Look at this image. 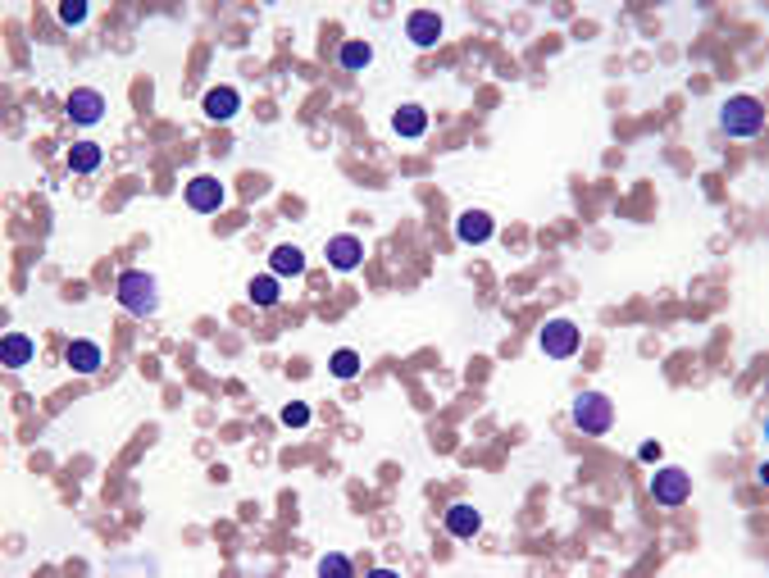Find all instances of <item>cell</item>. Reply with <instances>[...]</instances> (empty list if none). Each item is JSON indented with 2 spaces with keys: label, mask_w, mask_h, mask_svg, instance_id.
Wrapping results in <instances>:
<instances>
[{
  "label": "cell",
  "mask_w": 769,
  "mask_h": 578,
  "mask_svg": "<svg viewBox=\"0 0 769 578\" xmlns=\"http://www.w3.org/2000/svg\"><path fill=\"white\" fill-rule=\"evenodd\" d=\"M720 128L729 137H756L765 128V105L756 96H733L724 109H720Z\"/></svg>",
  "instance_id": "6da1fadb"
},
{
  "label": "cell",
  "mask_w": 769,
  "mask_h": 578,
  "mask_svg": "<svg viewBox=\"0 0 769 578\" xmlns=\"http://www.w3.org/2000/svg\"><path fill=\"white\" fill-rule=\"evenodd\" d=\"M119 301H123V310H132L137 319H146V315H155L160 310V292H155V278L151 274H123L119 278Z\"/></svg>",
  "instance_id": "7a4b0ae2"
},
{
  "label": "cell",
  "mask_w": 769,
  "mask_h": 578,
  "mask_svg": "<svg viewBox=\"0 0 769 578\" xmlns=\"http://www.w3.org/2000/svg\"><path fill=\"white\" fill-rule=\"evenodd\" d=\"M574 424H578L583 433H606V428L615 424V406H610L601 392H583V397L574 401Z\"/></svg>",
  "instance_id": "3957f363"
},
{
  "label": "cell",
  "mask_w": 769,
  "mask_h": 578,
  "mask_svg": "<svg viewBox=\"0 0 769 578\" xmlns=\"http://www.w3.org/2000/svg\"><path fill=\"white\" fill-rule=\"evenodd\" d=\"M578 346H583V333H578L569 319H551V324L542 328V351H546L551 360H569Z\"/></svg>",
  "instance_id": "277c9868"
},
{
  "label": "cell",
  "mask_w": 769,
  "mask_h": 578,
  "mask_svg": "<svg viewBox=\"0 0 769 578\" xmlns=\"http://www.w3.org/2000/svg\"><path fill=\"white\" fill-rule=\"evenodd\" d=\"M688 492H692L688 474H679V470H656L651 474V497L660 506H679V501H688Z\"/></svg>",
  "instance_id": "5b68a950"
},
{
  "label": "cell",
  "mask_w": 769,
  "mask_h": 578,
  "mask_svg": "<svg viewBox=\"0 0 769 578\" xmlns=\"http://www.w3.org/2000/svg\"><path fill=\"white\" fill-rule=\"evenodd\" d=\"M100 114H105V96H100V91H91V87H78V91L68 96V119H73L78 128H91V123H100Z\"/></svg>",
  "instance_id": "8992f818"
},
{
  "label": "cell",
  "mask_w": 769,
  "mask_h": 578,
  "mask_svg": "<svg viewBox=\"0 0 769 578\" xmlns=\"http://www.w3.org/2000/svg\"><path fill=\"white\" fill-rule=\"evenodd\" d=\"M187 205H192V210H201V214H214V210L223 205V182H219V178H210V173L192 178V182H187Z\"/></svg>",
  "instance_id": "52a82bcc"
},
{
  "label": "cell",
  "mask_w": 769,
  "mask_h": 578,
  "mask_svg": "<svg viewBox=\"0 0 769 578\" xmlns=\"http://www.w3.org/2000/svg\"><path fill=\"white\" fill-rule=\"evenodd\" d=\"M324 255H328V264H333L338 274H351V269H360L365 246H360L351 232H342V237H333V242H328V251H324Z\"/></svg>",
  "instance_id": "ba28073f"
},
{
  "label": "cell",
  "mask_w": 769,
  "mask_h": 578,
  "mask_svg": "<svg viewBox=\"0 0 769 578\" xmlns=\"http://www.w3.org/2000/svg\"><path fill=\"white\" fill-rule=\"evenodd\" d=\"M405 32H410V41L414 46H437L442 41V14H432V9H414L410 14V23H405Z\"/></svg>",
  "instance_id": "9c48e42d"
},
{
  "label": "cell",
  "mask_w": 769,
  "mask_h": 578,
  "mask_svg": "<svg viewBox=\"0 0 769 578\" xmlns=\"http://www.w3.org/2000/svg\"><path fill=\"white\" fill-rule=\"evenodd\" d=\"M64 365H68L73 374H96V369L105 365V351H100L96 342L78 337V342H68V351H64Z\"/></svg>",
  "instance_id": "30bf717a"
},
{
  "label": "cell",
  "mask_w": 769,
  "mask_h": 578,
  "mask_svg": "<svg viewBox=\"0 0 769 578\" xmlns=\"http://www.w3.org/2000/svg\"><path fill=\"white\" fill-rule=\"evenodd\" d=\"M237 109H242V96H237L233 87H210V91H205V114H210L214 123H228Z\"/></svg>",
  "instance_id": "8fae6325"
},
{
  "label": "cell",
  "mask_w": 769,
  "mask_h": 578,
  "mask_svg": "<svg viewBox=\"0 0 769 578\" xmlns=\"http://www.w3.org/2000/svg\"><path fill=\"white\" fill-rule=\"evenodd\" d=\"M455 232H460V242L478 246V242H487V237H492V214H487V210H464V214H460V223H455Z\"/></svg>",
  "instance_id": "7c38bea8"
},
{
  "label": "cell",
  "mask_w": 769,
  "mask_h": 578,
  "mask_svg": "<svg viewBox=\"0 0 769 578\" xmlns=\"http://www.w3.org/2000/svg\"><path fill=\"white\" fill-rule=\"evenodd\" d=\"M269 274H278V278H296V274H306V255H301V246H278V251L269 255Z\"/></svg>",
  "instance_id": "4fadbf2b"
},
{
  "label": "cell",
  "mask_w": 769,
  "mask_h": 578,
  "mask_svg": "<svg viewBox=\"0 0 769 578\" xmlns=\"http://www.w3.org/2000/svg\"><path fill=\"white\" fill-rule=\"evenodd\" d=\"M0 360H5V369H23V365L32 360V337H23V333H5V342H0Z\"/></svg>",
  "instance_id": "5bb4252c"
},
{
  "label": "cell",
  "mask_w": 769,
  "mask_h": 578,
  "mask_svg": "<svg viewBox=\"0 0 769 578\" xmlns=\"http://www.w3.org/2000/svg\"><path fill=\"white\" fill-rule=\"evenodd\" d=\"M391 128H396V137H423L428 114H423L419 105H400V109L391 114Z\"/></svg>",
  "instance_id": "9a60e30c"
},
{
  "label": "cell",
  "mask_w": 769,
  "mask_h": 578,
  "mask_svg": "<svg viewBox=\"0 0 769 578\" xmlns=\"http://www.w3.org/2000/svg\"><path fill=\"white\" fill-rule=\"evenodd\" d=\"M278 296H283V278H278V274H260V278H251V305L269 310V305H278Z\"/></svg>",
  "instance_id": "2e32d148"
},
{
  "label": "cell",
  "mask_w": 769,
  "mask_h": 578,
  "mask_svg": "<svg viewBox=\"0 0 769 578\" xmlns=\"http://www.w3.org/2000/svg\"><path fill=\"white\" fill-rule=\"evenodd\" d=\"M68 169L73 173H96L100 169V146L96 141H73L68 146Z\"/></svg>",
  "instance_id": "e0dca14e"
},
{
  "label": "cell",
  "mask_w": 769,
  "mask_h": 578,
  "mask_svg": "<svg viewBox=\"0 0 769 578\" xmlns=\"http://www.w3.org/2000/svg\"><path fill=\"white\" fill-rule=\"evenodd\" d=\"M478 524H483V520H478V511H473V506H455V511H446V533H451V538H473V533H478Z\"/></svg>",
  "instance_id": "ac0fdd59"
},
{
  "label": "cell",
  "mask_w": 769,
  "mask_h": 578,
  "mask_svg": "<svg viewBox=\"0 0 769 578\" xmlns=\"http://www.w3.org/2000/svg\"><path fill=\"white\" fill-rule=\"evenodd\" d=\"M338 59H342V68L360 73V68H369V59H374V46H369V41H347V46L338 50Z\"/></svg>",
  "instance_id": "d6986e66"
},
{
  "label": "cell",
  "mask_w": 769,
  "mask_h": 578,
  "mask_svg": "<svg viewBox=\"0 0 769 578\" xmlns=\"http://www.w3.org/2000/svg\"><path fill=\"white\" fill-rule=\"evenodd\" d=\"M333 374H338V378H356V374H360V356H356V351H338V356H333Z\"/></svg>",
  "instance_id": "ffe728a7"
},
{
  "label": "cell",
  "mask_w": 769,
  "mask_h": 578,
  "mask_svg": "<svg viewBox=\"0 0 769 578\" xmlns=\"http://www.w3.org/2000/svg\"><path fill=\"white\" fill-rule=\"evenodd\" d=\"M283 424H287V428H306V424H310V406H306V401H292V406L283 410Z\"/></svg>",
  "instance_id": "44dd1931"
},
{
  "label": "cell",
  "mask_w": 769,
  "mask_h": 578,
  "mask_svg": "<svg viewBox=\"0 0 769 578\" xmlns=\"http://www.w3.org/2000/svg\"><path fill=\"white\" fill-rule=\"evenodd\" d=\"M59 18H64L68 27H78V23L87 18V5H82V0H73V5H64V9H59Z\"/></svg>",
  "instance_id": "7402d4cb"
}]
</instances>
